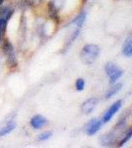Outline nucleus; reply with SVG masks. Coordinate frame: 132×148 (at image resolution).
Returning <instances> with one entry per match:
<instances>
[{
	"label": "nucleus",
	"instance_id": "obj_1",
	"mask_svg": "<svg viewBox=\"0 0 132 148\" xmlns=\"http://www.w3.org/2000/svg\"><path fill=\"white\" fill-rule=\"evenodd\" d=\"M99 52H100V49L97 45H93V44L86 45V46H85L81 49V61L85 64L90 65V64H92L97 59L98 56H99Z\"/></svg>",
	"mask_w": 132,
	"mask_h": 148
},
{
	"label": "nucleus",
	"instance_id": "obj_2",
	"mask_svg": "<svg viewBox=\"0 0 132 148\" xmlns=\"http://www.w3.org/2000/svg\"><path fill=\"white\" fill-rule=\"evenodd\" d=\"M105 72H106L107 76H108L110 83H114L122 76L123 70L118 65H116V64L108 62L105 65Z\"/></svg>",
	"mask_w": 132,
	"mask_h": 148
},
{
	"label": "nucleus",
	"instance_id": "obj_3",
	"mask_svg": "<svg viewBox=\"0 0 132 148\" xmlns=\"http://www.w3.org/2000/svg\"><path fill=\"white\" fill-rule=\"evenodd\" d=\"M3 51L5 53V56H7L8 59V62L10 63L11 66H15L17 64V60H16V56H15V51H14V47L10 44L9 40H5L3 45Z\"/></svg>",
	"mask_w": 132,
	"mask_h": 148
},
{
	"label": "nucleus",
	"instance_id": "obj_4",
	"mask_svg": "<svg viewBox=\"0 0 132 148\" xmlns=\"http://www.w3.org/2000/svg\"><path fill=\"white\" fill-rule=\"evenodd\" d=\"M121 106H122V101H120V100L117 101V102H115L114 104H112L111 106H110V108L104 113L101 123H108V121H110V120L114 116V114H116L119 110H120Z\"/></svg>",
	"mask_w": 132,
	"mask_h": 148
},
{
	"label": "nucleus",
	"instance_id": "obj_5",
	"mask_svg": "<svg viewBox=\"0 0 132 148\" xmlns=\"http://www.w3.org/2000/svg\"><path fill=\"white\" fill-rule=\"evenodd\" d=\"M98 103V100L97 98H90V99H88L86 101L83 103L81 107V111L83 114H90L93 110L95 109Z\"/></svg>",
	"mask_w": 132,
	"mask_h": 148
},
{
	"label": "nucleus",
	"instance_id": "obj_6",
	"mask_svg": "<svg viewBox=\"0 0 132 148\" xmlns=\"http://www.w3.org/2000/svg\"><path fill=\"white\" fill-rule=\"evenodd\" d=\"M12 15V11L10 9H4V11L2 12L1 16H0V40H1V37L4 33V30L6 28L7 22H8L9 18L11 17Z\"/></svg>",
	"mask_w": 132,
	"mask_h": 148
},
{
	"label": "nucleus",
	"instance_id": "obj_7",
	"mask_svg": "<svg viewBox=\"0 0 132 148\" xmlns=\"http://www.w3.org/2000/svg\"><path fill=\"white\" fill-rule=\"evenodd\" d=\"M102 123L99 120L97 119H93L88 123L86 125V128H85V131H86V134L88 135H93L99 130L100 126H101Z\"/></svg>",
	"mask_w": 132,
	"mask_h": 148
},
{
	"label": "nucleus",
	"instance_id": "obj_8",
	"mask_svg": "<svg viewBox=\"0 0 132 148\" xmlns=\"http://www.w3.org/2000/svg\"><path fill=\"white\" fill-rule=\"evenodd\" d=\"M48 123V121L45 116H41V114H36V116H33L30 121V125L35 130H39V128H42L43 126H45Z\"/></svg>",
	"mask_w": 132,
	"mask_h": 148
},
{
	"label": "nucleus",
	"instance_id": "obj_9",
	"mask_svg": "<svg viewBox=\"0 0 132 148\" xmlns=\"http://www.w3.org/2000/svg\"><path fill=\"white\" fill-rule=\"evenodd\" d=\"M122 52L124 56L127 57H131L132 56V38L128 37L126 40L124 42V45L122 47Z\"/></svg>",
	"mask_w": 132,
	"mask_h": 148
},
{
	"label": "nucleus",
	"instance_id": "obj_10",
	"mask_svg": "<svg viewBox=\"0 0 132 148\" xmlns=\"http://www.w3.org/2000/svg\"><path fill=\"white\" fill-rule=\"evenodd\" d=\"M15 127H16V123H13V121L6 123L5 125L0 126V136H4L6 134H9V133L15 130Z\"/></svg>",
	"mask_w": 132,
	"mask_h": 148
},
{
	"label": "nucleus",
	"instance_id": "obj_11",
	"mask_svg": "<svg viewBox=\"0 0 132 148\" xmlns=\"http://www.w3.org/2000/svg\"><path fill=\"white\" fill-rule=\"evenodd\" d=\"M85 17H86L85 12H81V13H80L75 18V20L71 23V25H75L76 29H81V26L83 25V23H85Z\"/></svg>",
	"mask_w": 132,
	"mask_h": 148
},
{
	"label": "nucleus",
	"instance_id": "obj_12",
	"mask_svg": "<svg viewBox=\"0 0 132 148\" xmlns=\"http://www.w3.org/2000/svg\"><path fill=\"white\" fill-rule=\"evenodd\" d=\"M121 87H122L121 83H116V84H114L110 89H108V91H107V93L105 94V98H106V99H109V98H111L112 96H114L116 93H118L120 91Z\"/></svg>",
	"mask_w": 132,
	"mask_h": 148
},
{
	"label": "nucleus",
	"instance_id": "obj_13",
	"mask_svg": "<svg viewBox=\"0 0 132 148\" xmlns=\"http://www.w3.org/2000/svg\"><path fill=\"white\" fill-rule=\"evenodd\" d=\"M76 91H83V89H85V82L83 79H81V78H79L78 80L76 81Z\"/></svg>",
	"mask_w": 132,
	"mask_h": 148
},
{
	"label": "nucleus",
	"instance_id": "obj_14",
	"mask_svg": "<svg viewBox=\"0 0 132 148\" xmlns=\"http://www.w3.org/2000/svg\"><path fill=\"white\" fill-rule=\"evenodd\" d=\"M131 135H132V131H131V130H128V131H127V133L125 134V136L122 138L121 141L119 142V146H120V147H121V146H123V145L125 144V143L131 138Z\"/></svg>",
	"mask_w": 132,
	"mask_h": 148
},
{
	"label": "nucleus",
	"instance_id": "obj_15",
	"mask_svg": "<svg viewBox=\"0 0 132 148\" xmlns=\"http://www.w3.org/2000/svg\"><path fill=\"white\" fill-rule=\"evenodd\" d=\"M51 136H52V131H45V132L41 133L39 136H38V139H39L40 141H44V140L49 139Z\"/></svg>",
	"mask_w": 132,
	"mask_h": 148
},
{
	"label": "nucleus",
	"instance_id": "obj_16",
	"mask_svg": "<svg viewBox=\"0 0 132 148\" xmlns=\"http://www.w3.org/2000/svg\"><path fill=\"white\" fill-rule=\"evenodd\" d=\"M3 1H4V0H0V4H2V3H3Z\"/></svg>",
	"mask_w": 132,
	"mask_h": 148
}]
</instances>
